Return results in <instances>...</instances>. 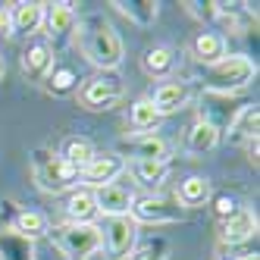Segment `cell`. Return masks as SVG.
<instances>
[{"label":"cell","mask_w":260,"mask_h":260,"mask_svg":"<svg viewBox=\"0 0 260 260\" xmlns=\"http://www.w3.org/2000/svg\"><path fill=\"white\" fill-rule=\"evenodd\" d=\"M176 69V57L170 47H151L144 53V72L154 79H166L170 72Z\"/></svg>","instance_id":"cell-24"},{"label":"cell","mask_w":260,"mask_h":260,"mask_svg":"<svg viewBox=\"0 0 260 260\" xmlns=\"http://www.w3.org/2000/svg\"><path fill=\"white\" fill-rule=\"evenodd\" d=\"M216 141H219V125L210 122V119H198L188 128V141H185V144H188L191 154H207V151L216 147Z\"/></svg>","instance_id":"cell-15"},{"label":"cell","mask_w":260,"mask_h":260,"mask_svg":"<svg viewBox=\"0 0 260 260\" xmlns=\"http://www.w3.org/2000/svg\"><path fill=\"white\" fill-rule=\"evenodd\" d=\"M185 101H188V88H185L182 82H166V85H160L154 91V98H151V104H154V110H157L160 116L176 113L179 107H185Z\"/></svg>","instance_id":"cell-14"},{"label":"cell","mask_w":260,"mask_h":260,"mask_svg":"<svg viewBox=\"0 0 260 260\" xmlns=\"http://www.w3.org/2000/svg\"><path fill=\"white\" fill-rule=\"evenodd\" d=\"M0 35H10V13L0 10Z\"/></svg>","instance_id":"cell-31"},{"label":"cell","mask_w":260,"mask_h":260,"mask_svg":"<svg viewBox=\"0 0 260 260\" xmlns=\"http://www.w3.org/2000/svg\"><path fill=\"white\" fill-rule=\"evenodd\" d=\"M257 76V63L245 53H232V57H222L216 66H210L207 72V88L216 94H232V91L248 88Z\"/></svg>","instance_id":"cell-2"},{"label":"cell","mask_w":260,"mask_h":260,"mask_svg":"<svg viewBox=\"0 0 260 260\" xmlns=\"http://www.w3.org/2000/svg\"><path fill=\"white\" fill-rule=\"evenodd\" d=\"M210 201V182L204 176H188L179 185V204L185 207H204Z\"/></svg>","instance_id":"cell-18"},{"label":"cell","mask_w":260,"mask_h":260,"mask_svg":"<svg viewBox=\"0 0 260 260\" xmlns=\"http://www.w3.org/2000/svg\"><path fill=\"white\" fill-rule=\"evenodd\" d=\"M238 210V204L232 201V198H216V213H219V219H226V216H232Z\"/></svg>","instance_id":"cell-30"},{"label":"cell","mask_w":260,"mask_h":260,"mask_svg":"<svg viewBox=\"0 0 260 260\" xmlns=\"http://www.w3.org/2000/svg\"><path fill=\"white\" fill-rule=\"evenodd\" d=\"M79 47L98 69H116L122 63V41L104 16H85L79 22Z\"/></svg>","instance_id":"cell-1"},{"label":"cell","mask_w":260,"mask_h":260,"mask_svg":"<svg viewBox=\"0 0 260 260\" xmlns=\"http://www.w3.org/2000/svg\"><path fill=\"white\" fill-rule=\"evenodd\" d=\"M76 72H72V69H57V72H53V76H50V91H53V94H66V91H72V88H76Z\"/></svg>","instance_id":"cell-28"},{"label":"cell","mask_w":260,"mask_h":260,"mask_svg":"<svg viewBox=\"0 0 260 260\" xmlns=\"http://www.w3.org/2000/svg\"><path fill=\"white\" fill-rule=\"evenodd\" d=\"M7 76V63H4V57H0V79Z\"/></svg>","instance_id":"cell-32"},{"label":"cell","mask_w":260,"mask_h":260,"mask_svg":"<svg viewBox=\"0 0 260 260\" xmlns=\"http://www.w3.org/2000/svg\"><path fill=\"white\" fill-rule=\"evenodd\" d=\"M44 25V4H16L10 13V28L19 35H35Z\"/></svg>","instance_id":"cell-12"},{"label":"cell","mask_w":260,"mask_h":260,"mask_svg":"<svg viewBox=\"0 0 260 260\" xmlns=\"http://www.w3.org/2000/svg\"><path fill=\"white\" fill-rule=\"evenodd\" d=\"M50 66H53V50H50V44H44V41L31 44V47L22 53V72H25L28 79H35V82H41L47 72H50Z\"/></svg>","instance_id":"cell-13"},{"label":"cell","mask_w":260,"mask_h":260,"mask_svg":"<svg viewBox=\"0 0 260 260\" xmlns=\"http://www.w3.org/2000/svg\"><path fill=\"white\" fill-rule=\"evenodd\" d=\"M113 7L135 25H151L157 19V4L154 0H116Z\"/></svg>","instance_id":"cell-19"},{"label":"cell","mask_w":260,"mask_h":260,"mask_svg":"<svg viewBox=\"0 0 260 260\" xmlns=\"http://www.w3.org/2000/svg\"><path fill=\"white\" fill-rule=\"evenodd\" d=\"M257 122H260V113L257 107H245L232 116L229 128H232V141H254L257 138Z\"/></svg>","instance_id":"cell-23"},{"label":"cell","mask_w":260,"mask_h":260,"mask_svg":"<svg viewBox=\"0 0 260 260\" xmlns=\"http://www.w3.org/2000/svg\"><path fill=\"white\" fill-rule=\"evenodd\" d=\"M35 179L44 191L50 194H60L66 188H72L79 179V170L76 166H69L60 154H47V151H38L35 154Z\"/></svg>","instance_id":"cell-4"},{"label":"cell","mask_w":260,"mask_h":260,"mask_svg":"<svg viewBox=\"0 0 260 260\" xmlns=\"http://www.w3.org/2000/svg\"><path fill=\"white\" fill-rule=\"evenodd\" d=\"M94 144H91L88 138H69L66 144H63V160L69 163V166H76V170H82V166H88L91 160H94Z\"/></svg>","instance_id":"cell-26"},{"label":"cell","mask_w":260,"mask_h":260,"mask_svg":"<svg viewBox=\"0 0 260 260\" xmlns=\"http://www.w3.org/2000/svg\"><path fill=\"white\" fill-rule=\"evenodd\" d=\"M257 232V216L251 210H235L232 216L222 219V229H219V238L226 241V245H245L251 241Z\"/></svg>","instance_id":"cell-10"},{"label":"cell","mask_w":260,"mask_h":260,"mask_svg":"<svg viewBox=\"0 0 260 260\" xmlns=\"http://www.w3.org/2000/svg\"><path fill=\"white\" fill-rule=\"evenodd\" d=\"M53 245L69 260H88L104 248V235L94 222H66V226L53 229Z\"/></svg>","instance_id":"cell-3"},{"label":"cell","mask_w":260,"mask_h":260,"mask_svg":"<svg viewBox=\"0 0 260 260\" xmlns=\"http://www.w3.org/2000/svg\"><path fill=\"white\" fill-rule=\"evenodd\" d=\"M128 213H132V222H154V226H160V222H176L182 216L176 207H170L163 198H154V194L135 198Z\"/></svg>","instance_id":"cell-7"},{"label":"cell","mask_w":260,"mask_h":260,"mask_svg":"<svg viewBox=\"0 0 260 260\" xmlns=\"http://www.w3.org/2000/svg\"><path fill=\"white\" fill-rule=\"evenodd\" d=\"M132 191L122 188V185H104V188L94 191V204H98V213L116 219V216H128L132 210Z\"/></svg>","instance_id":"cell-9"},{"label":"cell","mask_w":260,"mask_h":260,"mask_svg":"<svg viewBox=\"0 0 260 260\" xmlns=\"http://www.w3.org/2000/svg\"><path fill=\"white\" fill-rule=\"evenodd\" d=\"M166 257V241H154V245H147L141 254H135L132 260H163Z\"/></svg>","instance_id":"cell-29"},{"label":"cell","mask_w":260,"mask_h":260,"mask_svg":"<svg viewBox=\"0 0 260 260\" xmlns=\"http://www.w3.org/2000/svg\"><path fill=\"white\" fill-rule=\"evenodd\" d=\"M0 260H35L31 241L16 232H0Z\"/></svg>","instance_id":"cell-22"},{"label":"cell","mask_w":260,"mask_h":260,"mask_svg":"<svg viewBox=\"0 0 260 260\" xmlns=\"http://www.w3.org/2000/svg\"><path fill=\"white\" fill-rule=\"evenodd\" d=\"M101 235H104V245H107L110 260H125L128 251L135 248L138 226L132 222V216H116V219L107 222V229H104Z\"/></svg>","instance_id":"cell-6"},{"label":"cell","mask_w":260,"mask_h":260,"mask_svg":"<svg viewBox=\"0 0 260 260\" xmlns=\"http://www.w3.org/2000/svg\"><path fill=\"white\" fill-rule=\"evenodd\" d=\"M79 101L88 110H110L122 101V82L116 76H101V79H88L85 88L79 91Z\"/></svg>","instance_id":"cell-5"},{"label":"cell","mask_w":260,"mask_h":260,"mask_svg":"<svg viewBox=\"0 0 260 260\" xmlns=\"http://www.w3.org/2000/svg\"><path fill=\"white\" fill-rule=\"evenodd\" d=\"M128 154L135 160H166V141L157 135H141L138 141L128 144Z\"/></svg>","instance_id":"cell-27"},{"label":"cell","mask_w":260,"mask_h":260,"mask_svg":"<svg viewBox=\"0 0 260 260\" xmlns=\"http://www.w3.org/2000/svg\"><path fill=\"white\" fill-rule=\"evenodd\" d=\"M157 122H160V113L154 110L151 98H141V101L132 104V110H128V125H132L138 135H147L151 128H157Z\"/></svg>","instance_id":"cell-20"},{"label":"cell","mask_w":260,"mask_h":260,"mask_svg":"<svg viewBox=\"0 0 260 260\" xmlns=\"http://www.w3.org/2000/svg\"><path fill=\"white\" fill-rule=\"evenodd\" d=\"M166 173H170V163L166 160H135L132 163V176L144 185V188H157V185H163Z\"/></svg>","instance_id":"cell-21"},{"label":"cell","mask_w":260,"mask_h":260,"mask_svg":"<svg viewBox=\"0 0 260 260\" xmlns=\"http://www.w3.org/2000/svg\"><path fill=\"white\" fill-rule=\"evenodd\" d=\"M44 22H47V35L53 41H60L76 25V10H72V4H44Z\"/></svg>","instance_id":"cell-11"},{"label":"cell","mask_w":260,"mask_h":260,"mask_svg":"<svg viewBox=\"0 0 260 260\" xmlns=\"http://www.w3.org/2000/svg\"><path fill=\"white\" fill-rule=\"evenodd\" d=\"M222 57H226V38H222V35H216V31H201L198 38H194V60L216 66Z\"/></svg>","instance_id":"cell-16"},{"label":"cell","mask_w":260,"mask_h":260,"mask_svg":"<svg viewBox=\"0 0 260 260\" xmlns=\"http://www.w3.org/2000/svg\"><path fill=\"white\" fill-rule=\"evenodd\" d=\"M66 213L72 222H94L98 216V204H94V191H72L66 201Z\"/></svg>","instance_id":"cell-17"},{"label":"cell","mask_w":260,"mask_h":260,"mask_svg":"<svg viewBox=\"0 0 260 260\" xmlns=\"http://www.w3.org/2000/svg\"><path fill=\"white\" fill-rule=\"evenodd\" d=\"M13 232L31 241V238H38V235H44V232H47V216H44V213H38V210H22V213H16Z\"/></svg>","instance_id":"cell-25"},{"label":"cell","mask_w":260,"mask_h":260,"mask_svg":"<svg viewBox=\"0 0 260 260\" xmlns=\"http://www.w3.org/2000/svg\"><path fill=\"white\" fill-rule=\"evenodd\" d=\"M122 170H125V163L116 154H94V160H91L88 166H82L79 176L88 185H94V188H104V185H113Z\"/></svg>","instance_id":"cell-8"}]
</instances>
